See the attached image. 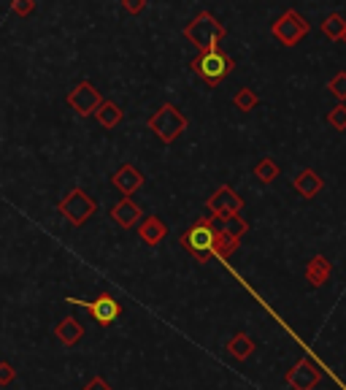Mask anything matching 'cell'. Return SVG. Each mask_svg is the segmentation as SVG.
<instances>
[{"label":"cell","instance_id":"cell-1","mask_svg":"<svg viewBox=\"0 0 346 390\" xmlns=\"http://www.w3.org/2000/svg\"><path fill=\"white\" fill-rule=\"evenodd\" d=\"M217 228L214 223L203 220V223H195L184 236H181V247L195 257L197 263H209L211 255H217Z\"/></svg>","mask_w":346,"mask_h":390},{"label":"cell","instance_id":"cell-2","mask_svg":"<svg viewBox=\"0 0 346 390\" xmlns=\"http://www.w3.org/2000/svg\"><path fill=\"white\" fill-rule=\"evenodd\" d=\"M68 303H76V306H84L87 312L92 315V320L98 323V325H114L122 315V303L114 296H108V293H100L95 301H81V299H65Z\"/></svg>","mask_w":346,"mask_h":390},{"label":"cell","instance_id":"cell-3","mask_svg":"<svg viewBox=\"0 0 346 390\" xmlns=\"http://www.w3.org/2000/svg\"><path fill=\"white\" fill-rule=\"evenodd\" d=\"M95 211H98V204H95L84 190H71V193L60 201V214L71 225H84Z\"/></svg>","mask_w":346,"mask_h":390},{"label":"cell","instance_id":"cell-4","mask_svg":"<svg viewBox=\"0 0 346 390\" xmlns=\"http://www.w3.org/2000/svg\"><path fill=\"white\" fill-rule=\"evenodd\" d=\"M149 128L160 135L163 141H173V138H179V133L187 128V120L181 117L173 106H163L149 120Z\"/></svg>","mask_w":346,"mask_h":390},{"label":"cell","instance_id":"cell-5","mask_svg":"<svg viewBox=\"0 0 346 390\" xmlns=\"http://www.w3.org/2000/svg\"><path fill=\"white\" fill-rule=\"evenodd\" d=\"M319 369H322V366H314L308 358H301L287 372L284 382L292 390H314L316 385H319V379H322V372H319Z\"/></svg>","mask_w":346,"mask_h":390},{"label":"cell","instance_id":"cell-6","mask_svg":"<svg viewBox=\"0 0 346 390\" xmlns=\"http://www.w3.org/2000/svg\"><path fill=\"white\" fill-rule=\"evenodd\" d=\"M195 65H197V74L203 76L209 84L222 82V79L227 76V71H230V60H227L222 52H217V49H209Z\"/></svg>","mask_w":346,"mask_h":390},{"label":"cell","instance_id":"cell-7","mask_svg":"<svg viewBox=\"0 0 346 390\" xmlns=\"http://www.w3.org/2000/svg\"><path fill=\"white\" fill-rule=\"evenodd\" d=\"M243 201L238 195L233 193L230 187H219L217 193L209 198V209L214 217H219V220H227V217H238V211H241Z\"/></svg>","mask_w":346,"mask_h":390},{"label":"cell","instance_id":"cell-8","mask_svg":"<svg viewBox=\"0 0 346 390\" xmlns=\"http://www.w3.org/2000/svg\"><path fill=\"white\" fill-rule=\"evenodd\" d=\"M187 35H190L197 46H203V49L209 52V49H214V41L222 35V28H219L211 16H200V19H195V25H190Z\"/></svg>","mask_w":346,"mask_h":390},{"label":"cell","instance_id":"cell-9","mask_svg":"<svg viewBox=\"0 0 346 390\" xmlns=\"http://www.w3.org/2000/svg\"><path fill=\"white\" fill-rule=\"evenodd\" d=\"M303 277H306V282H308L311 287L328 285V282H330V277H333V263L325 255H314L308 263H306Z\"/></svg>","mask_w":346,"mask_h":390},{"label":"cell","instance_id":"cell-10","mask_svg":"<svg viewBox=\"0 0 346 390\" xmlns=\"http://www.w3.org/2000/svg\"><path fill=\"white\" fill-rule=\"evenodd\" d=\"M68 101H71V106H74L79 114H90V111H98V108L103 106L100 104V95H98L95 87L87 84V82H84V84H79V87L71 92V98H68Z\"/></svg>","mask_w":346,"mask_h":390},{"label":"cell","instance_id":"cell-11","mask_svg":"<svg viewBox=\"0 0 346 390\" xmlns=\"http://www.w3.org/2000/svg\"><path fill=\"white\" fill-rule=\"evenodd\" d=\"M306 30H308V25H306L303 19H298L295 14H287L284 19H279L276 28H273L276 38H282L284 44H295Z\"/></svg>","mask_w":346,"mask_h":390},{"label":"cell","instance_id":"cell-12","mask_svg":"<svg viewBox=\"0 0 346 390\" xmlns=\"http://www.w3.org/2000/svg\"><path fill=\"white\" fill-rule=\"evenodd\" d=\"M54 336H57L65 347H74L76 342L84 336V325H81L76 317H65V320H60V323L54 325Z\"/></svg>","mask_w":346,"mask_h":390},{"label":"cell","instance_id":"cell-13","mask_svg":"<svg viewBox=\"0 0 346 390\" xmlns=\"http://www.w3.org/2000/svg\"><path fill=\"white\" fill-rule=\"evenodd\" d=\"M111 217L117 220V225L122 228H136L138 220H141V209H138L136 204L130 201V198H122L120 204L114 206V211H111Z\"/></svg>","mask_w":346,"mask_h":390},{"label":"cell","instance_id":"cell-14","mask_svg":"<svg viewBox=\"0 0 346 390\" xmlns=\"http://www.w3.org/2000/svg\"><path fill=\"white\" fill-rule=\"evenodd\" d=\"M114 184L120 187L125 195H133L144 184V177L138 174V168H133V165H122L120 171L114 174Z\"/></svg>","mask_w":346,"mask_h":390},{"label":"cell","instance_id":"cell-15","mask_svg":"<svg viewBox=\"0 0 346 390\" xmlns=\"http://www.w3.org/2000/svg\"><path fill=\"white\" fill-rule=\"evenodd\" d=\"M138 233H141L144 244H149V247H157L160 241L166 239L168 228H166V223H163L160 217H149V220H144V223H141Z\"/></svg>","mask_w":346,"mask_h":390},{"label":"cell","instance_id":"cell-16","mask_svg":"<svg viewBox=\"0 0 346 390\" xmlns=\"http://www.w3.org/2000/svg\"><path fill=\"white\" fill-rule=\"evenodd\" d=\"M292 184H295V190H298L303 198H314V195L322 190V179L316 177L314 171H308V168H306V171H301V174L295 177V182H292Z\"/></svg>","mask_w":346,"mask_h":390},{"label":"cell","instance_id":"cell-17","mask_svg":"<svg viewBox=\"0 0 346 390\" xmlns=\"http://www.w3.org/2000/svg\"><path fill=\"white\" fill-rule=\"evenodd\" d=\"M255 339L252 336H246V333H236L230 342H227V352L233 355V358L238 360H246L252 352H255Z\"/></svg>","mask_w":346,"mask_h":390},{"label":"cell","instance_id":"cell-18","mask_svg":"<svg viewBox=\"0 0 346 390\" xmlns=\"http://www.w3.org/2000/svg\"><path fill=\"white\" fill-rule=\"evenodd\" d=\"M98 120H100V125H105V128H114V125L122 120V111L114 104H103L98 108Z\"/></svg>","mask_w":346,"mask_h":390},{"label":"cell","instance_id":"cell-19","mask_svg":"<svg viewBox=\"0 0 346 390\" xmlns=\"http://www.w3.org/2000/svg\"><path fill=\"white\" fill-rule=\"evenodd\" d=\"M219 230H225L227 236H236V239H241L243 233H246V223H243L241 217H227V220H222Z\"/></svg>","mask_w":346,"mask_h":390},{"label":"cell","instance_id":"cell-20","mask_svg":"<svg viewBox=\"0 0 346 390\" xmlns=\"http://www.w3.org/2000/svg\"><path fill=\"white\" fill-rule=\"evenodd\" d=\"M276 174H279V168L273 165V160H260V163L255 165V177L260 182H265V184L276 179Z\"/></svg>","mask_w":346,"mask_h":390},{"label":"cell","instance_id":"cell-21","mask_svg":"<svg viewBox=\"0 0 346 390\" xmlns=\"http://www.w3.org/2000/svg\"><path fill=\"white\" fill-rule=\"evenodd\" d=\"M330 125L335 128V130H346V108L344 106H338V108H333L330 111Z\"/></svg>","mask_w":346,"mask_h":390},{"label":"cell","instance_id":"cell-22","mask_svg":"<svg viewBox=\"0 0 346 390\" xmlns=\"http://www.w3.org/2000/svg\"><path fill=\"white\" fill-rule=\"evenodd\" d=\"M14 377H16L14 366H11L8 360H3V363H0V385H3V388H8V385L14 382Z\"/></svg>","mask_w":346,"mask_h":390},{"label":"cell","instance_id":"cell-23","mask_svg":"<svg viewBox=\"0 0 346 390\" xmlns=\"http://www.w3.org/2000/svg\"><path fill=\"white\" fill-rule=\"evenodd\" d=\"M255 104H257V98H255V95H252L249 90L238 92V98H236V106H238V108H243V111L255 108Z\"/></svg>","mask_w":346,"mask_h":390},{"label":"cell","instance_id":"cell-24","mask_svg":"<svg viewBox=\"0 0 346 390\" xmlns=\"http://www.w3.org/2000/svg\"><path fill=\"white\" fill-rule=\"evenodd\" d=\"M325 30H328V35H341V33H346V25L338 16H330V19L325 22Z\"/></svg>","mask_w":346,"mask_h":390},{"label":"cell","instance_id":"cell-25","mask_svg":"<svg viewBox=\"0 0 346 390\" xmlns=\"http://www.w3.org/2000/svg\"><path fill=\"white\" fill-rule=\"evenodd\" d=\"M84 390H114V388H111V385L105 382L103 377H92L90 382L84 385Z\"/></svg>","mask_w":346,"mask_h":390},{"label":"cell","instance_id":"cell-26","mask_svg":"<svg viewBox=\"0 0 346 390\" xmlns=\"http://www.w3.org/2000/svg\"><path fill=\"white\" fill-rule=\"evenodd\" d=\"M333 92H335V95H338V98H346V76L341 74V76H335V79H333Z\"/></svg>","mask_w":346,"mask_h":390},{"label":"cell","instance_id":"cell-27","mask_svg":"<svg viewBox=\"0 0 346 390\" xmlns=\"http://www.w3.org/2000/svg\"><path fill=\"white\" fill-rule=\"evenodd\" d=\"M125 6L133 9V11H138V9H141V0H125Z\"/></svg>","mask_w":346,"mask_h":390},{"label":"cell","instance_id":"cell-28","mask_svg":"<svg viewBox=\"0 0 346 390\" xmlns=\"http://www.w3.org/2000/svg\"><path fill=\"white\" fill-rule=\"evenodd\" d=\"M16 11H28V0H19V3H16Z\"/></svg>","mask_w":346,"mask_h":390}]
</instances>
